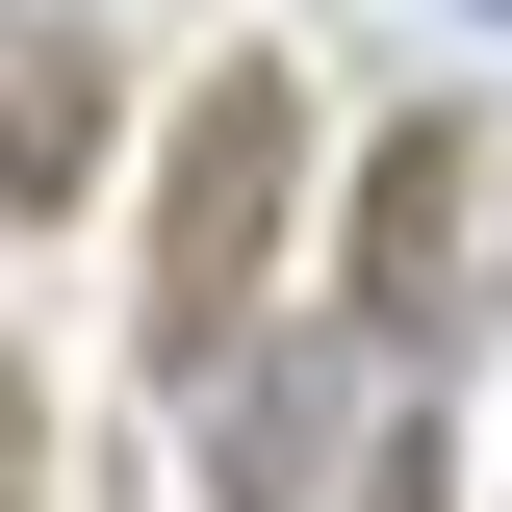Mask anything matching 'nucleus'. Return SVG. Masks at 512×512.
I'll list each match as a JSON object with an SVG mask.
<instances>
[{"label":"nucleus","instance_id":"obj_3","mask_svg":"<svg viewBox=\"0 0 512 512\" xmlns=\"http://www.w3.org/2000/svg\"><path fill=\"white\" fill-rule=\"evenodd\" d=\"M103 180V52H26L0 77V205H77Z\"/></svg>","mask_w":512,"mask_h":512},{"label":"nucleus","instance_id":"obj_5","mask_svg":"<svg viewBox=\"0 0 512 512\" xmlns=\"http://www.w3.org/2000/svg\"><path fill=\"white\" fill-rule=\"evenodd\" d=\"M0 512H26V384H0Z\"/></svg>","mask_w":512,"mask_h":512},{"label":"nucleus","instance_id":"obj_2","mask_svg":"<svg viewBox=\"0 0 512 512\" xmlns=\"http://www.w3.org/2000/svg\"><path fill=\"white\" fill-rule=\"evenodd\" d=\"M461 205H487L461 128H384L359 154V333H461Z\"/></svg>","mask_w":512,"mask_h":512},{"label":"nucleus","instance_id":"obj_6","mask_svg":"<svg viewBox=\"0 0 512 512\" xmlns=\"http://www.w3.org/2000/svg\"><path fill=\"white\" fill-rule=\"evenodd\" d=\"M487 26H512V0H487Z\"/></svg>","mask_w":512,"mask_h":512},{"label":"nucleus","instance_id":"obj_1","mask_svg":"<svg viewBox=\"0 0 512 512\" xmlns=\"http://www.w3.org/2000/svg\"><path fill=\"white\" fill-rule=\"evenodd\" d=\"M282 205H308V77H205L180 103V154H154V384L205 359V333L256 308V256H282Z\"/></svg>","mask_w":512,"mask_h":512},{"label":"nucleus","instance_id":"obj_4","mask_svg":"<svg viewBox=\"0 0 512 512\" xmlns=\"http://www.w3.org/2000/svg\"><path fill=\"white\" fill-rule=\"evenodd\" d=\"M359 512H461V487H436V436H410V461H384V487H359Z\"/></svg>","mask_w":512,"mask_h":512}]
</instances>
